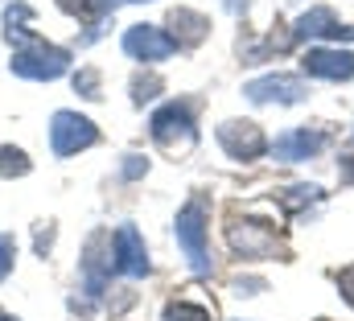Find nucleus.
I'll list each match as a JSON object with an SVG mask.
<instances>
[{
	"mask_svg": "<svg viewBox=\"0 0 354 321\" xmlns=\"http://www.w3.org/2000/svg\"><path fill=\"white\" fill-rule=\"evenodd\" d=\"M8 71L17 75V79H33V82H54L62 79L66 71H71V50H62V46H50V42H29V46H21V50H12V62H8Z\"/></svg>",
	"mask_w": 354,
	"mask_h": 321,
	"instance_id": "f03ea898",
	"label": "nucleus"
},
{
	"mask_svg": "<svg viewBox=\"0 0 354 321\" xmlns=\"http://www.w3.org/2000/svg\"><path fill=\"white\" fill-rule=\"evenodd\" d=\"M169 25H174V42L177 46H198L206 33H210V21L202 17V12H194V8H174L169 12Z\"/></svg>",
	"mask_w": 354,
	"mask_h": 321,
	"instance_id": "ddd939ff",
	"label": "nucleus"
},
{
	"mask_svg": "<svg viewBox=\"0 0 354 321\" xmlns=\"http://www.w3.org/2000/svg\"><path fill=\"white\" fill-rule=\"evenodd\" d=\"M301 71L313 75V79L346 82V79H354V54L351 50H326V46H317V50H309L301 58Z\"/></svg>",
	"mask_w": 354,
	"mask_h": 321,
	"instance_id": "1a4fd4ad",
	"label": "nucleus"
},
{
	"mask_svg": "<svg viewBox=\"0 0 354 321\" xmlns=\"http://www.w3.org/2000/svg\"><path fill=\"white\" fill-rule=\"evenodd\" d=\"M99 140V128L91 124L87 116H79V111H54V120H50V145H54V153L58 157H75V153H83Z\"/></svg>",
	"mask_w": 354,
	"mask_h": 321,
	"instance_id": "20e7f679",
	"label": "nucleus"
},
{
	"mask_svg": "<svg viewBox=\"0 0 354 321\" xmlns=\"http://www.w3.org/2000/svg\"><path fill=\"white\" fill-rule=\"evenodd\" d=\"M218 145H223V153L231 160H256L268 153V136L252 120H227L218 128Z\"/></svg>",
	"mask_w": 354,
	"mask_h": 321,
	"instance_id": "423d86ee",
	"label": "nucleus"
},
{
	"mask_svg": "<svg viewBox=\"0 0 354 321\" xmlns=\"http://www.w3.org/2000/svg\"><path fill=\"white\" fill-rule=\"evenodd\" d=\"M111 272H120V276H149L153 272L145 235L136 227H120L115 231V239H111Z\"/></svg>",
	"mask_w": 354,
	"mask_h": 321,
	"instance_id": "0eeeda50",
	"label": "nucleus"
},
{
	"mask_svg": "<svg viewBox=\"0 0 354 321\" xmlns=\"http://www.w3.org/2000/svg\"><path fill=\"white\" fill-rule=\"evenodd\" d=\"M0 321H17V318H8V313H0Z\"/></svg>",
	"mask_w": 354,
	"mask_h": 321,
	"instance_id": "b1692460",
	"label": "nucleus"
},
{
	"mask_svg": "<svg viewBox=\"0 0 354 321\" xmlns=\"http://www.w3.org/2000/svg\"><path fill=\"white\" fill-rule=\"evenodd\" d=\"M227 239H231V247L239 255H248V259H260V255H272L276 251V235L268 231L264 223H235L227 231Z\"/></svg>",
	"mask_w": 354,
	"mask_h": 321,
	"instance_id": "f8f14e48",
	"label": "nucleus"
},
{
	"mask_svg": "<svg viewBox=\"0 0 354 321\" xmlns=\"http://www.w3.org/2000/svg\"><path fill=\"white\" fill-rule=\"evenodd\" d=\"M161 321H210V313H206L202 305H189V301H174V305H165Z\"/></svg>",
	"mask_w": 354,
	"mask_h": 321,
	"instance_id": "dca6fc26",
	"label": "nucleus"
},
{
	"mask_svg": "<svg viewBox=\"0 0 354 321\" xmlns=\"http://www.w3.org/2000/svg\"><path fill=\"white\" fill-rule=\"evenodd\" d=\"M292 33H297V37H330V42H354V29H351V25H342V21L334 17V8H326V4H317V8H309V12H301Z\"/></svg>",
	"mask_w": 354,
	"mask_h": 321,
	"instance_id": "9b49d317",
	"label": "nucleus"
},
{
	"mask_svg": "<svg viewBox=\"0 0 354 321\" xmlns=\"http://www.w3.org/2000/svg\"><path fill=\"white\" fill-rule=\"evenodd\" d=\"M157 91H161V82L157 79H136L132 82V99H136V103H149Z\"/></svg>",
	"mask_w": 354,
	"mask_h": 321,
	"instance_id": "aec40b11",
	"label": "nucleus"
},
{
	"mask_svg": "<svg viewBox=\"0 0 354 321\" xmlns=\"http://www.w3.org/2000/svg\"><path fill=\"white\" fill-rule=\"evenodd\" d=\"M75 91H83L87 99H99V75L95 71H79L75 75Z\"/></svg>",
	"mask_w": 354,
	"mask_h": 321,
	"instance_id": "6ab92c4d",
	"label": "nucleus"
},
{
	"mask_svg": "<svg viewBox=\"0 0 354 321\" xmlns=\"http://www.w3.org/2000/svg\"><path fill=\"white\" fill-rule=\"evenodd\" d=\"M120 4H149V0H79V12H91V17H107V12H115Z\"/></svg>",
	"mask_w": 354,
	"mask_h": 321,
	"instance_id": "f3484780",
	"label": "nucleus"
},
{
	"mask_svg": "<svg viewBox=\"0 0 354 321\" xmlns=\"http://www.w3.org/2000/svg\"><path fill=\"white\" fill-rule=\"evenodd\" d=\"M29 17H33V8L25 4V0H12L8 4V12H4V37H8V46H29V42H37L33 37V29H29Z\"/></svg>",
	"mask_w": 354,
	"mask_h": 321,
	"instance_id": "4468645a",
	"label": "nucleus"
},
{
	"mask_svg": "<svg viewBox=\"0 0 354 321\" xmlns=\"http://www.w3.org/2000/svg\"><path fill=\"white\" fill-rule=\"evenodd\" d=\"M140 173H149V160L136 157V153H132V157H124V177H128V181H132V177H140Z\"/></svg>",
	"mask_w": 354,
	"mask_h": 321,
	"instance_id": "412c9836",
	"label": "nucleus"
},
{
	"mask_svg": "<svg viewBox=\"0 0 354 321\" xmlns=\"http://www.w3.org/2000/svg\"><path fill=\"white\" fill-rule=\"evenodd\" d=\"M25 173H29V157H25V149L0 145V177H25Z\"/></svg>",
	"mask_w": 354,
	"mask_h": 321,
	"instance_id": "2eb2a0df",
	"label": "nucleus"
},
{
	"mask_svg": "<svg viewBox=\"0 0 354 321\" xmlns=\"http://www.w3.org/2000/svg\"><path fill=\"white\" fill-rule=\"evenodd\" d=\"M243 95L252 103H301L309 95V86L297 79V75H264V79H252L243 82Z\"/></svg>",
	"mask_w": 354,
	"mask_h": 321,
	"instance_id": "6e6552de",
	"label": "nucleus"
},
{
	"mask_svg": "<svg viewBox=\"0 0 354 321\" xmlns=\"http://www.w3.org/2000/svg\"><path fill=\"white\" fill-rule=\"evenodd\" d=\"M124 54L136 62H165L177 54V42L161 25H128L124 29Z\"/></svg>",
	"mask_w": 354,
	"mask_h": 321,
	"instance_id": "39448f33",
	"label": "nucleus"
},
{
	"mask_svg": "<svg viewBox=\"0 0 354 321\" xmlns=\"http://www.w3.org/2000/svg\"><path fill=\"white\" fill-rule=\"evenodd\" d=\"M174 239L181 247V255L189 259V268L198 276H210V243H206V202L202 198H189L181 210H177L174 223Z\"/></svg>",
	"mask_w": 354,
	"mask_h": 321,
	"instance_id": "f257e3e1",
	"label": "nucleus"
},
{
	"mask_svg": "<svg viewBox=\"0 0 354 321\" xmlns=\"http://www.w3.org/2000/svg\"><path fill=\"white\" fill-rule=\"evenodd\" d=\"M272 149V157L280 160V165H297V160H309L317 157L322 149H326V136L317 132V128H292V132H284L276 145H268Z\"/></svg>",
	"mask_w": 354,
	"mask_h": 321,
	"instance_id": "9d476101",
	"label": "nucleus"
},
{
	"mask_svg": "<svg viewBox=\"0 0 354 321\" xmlns=\"http://www.w3.org/2000/svg\"><path fill=\"white\" fill-rule=\"evenodd\" d=\"M223 4H227L231 12H248V4H252V0H223Z\"/></svg>",
	"mask_w": 354,
	"mask_h": 321,
	"instance_id": "4be33fe9",
	"label": "nucleus"
},
{
	"mask_svg": "<svg viewBox=\"0 0 354 321\" xmlns=\"http://www.w3.org/2000/svg\"><path fill=\"white\" fill-rule=\"evenodd\" d=\"M12 264H17V239L0 231V280L12 272Z\"/></svg>",
	"mask_w": 354,
	"mask_h": 321,
	"instance_id": "a211bd4d",
	"label": "nucleus"
},
{
	"mask_svg": "<svg viewBox=\"0 0 354 321\" xmlns=\"http://www.w3.org/2000/svg\"><path fill=\"white\" fill-rule=\"evenodd\" d=\"M149 132H153V140L161 149H189L198 140V132H194V107L177 103V99L165 103V107H157L153 120H149Z\"/></svg>",
	"mask_w": 354,
	"mask_h": 321,
	"instance_id": "7ed1b4c3",
	"label": "nucleus"
},
{
	"mask_svg": "<svg viewBox=\"0 0 354 321\" xmlns=\"http://www.w3.org/2000/svg\"><path fill=\"white\" fill-rule=\"evenodd\" d=\"M342 177H346V181H354V157L342 160Z\"/></svg>",
	"mask_w": 354,
	"mask_h": 321,
	"instance_id": "5701e85b",
	"label": "nucleus"
}]
</instances>
